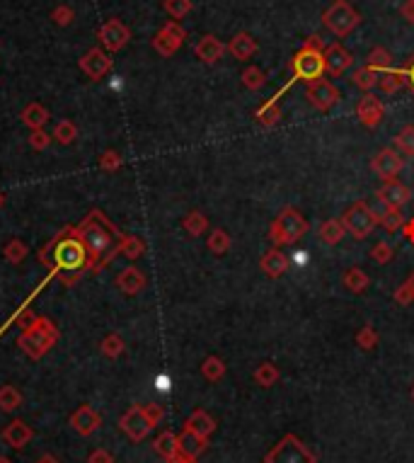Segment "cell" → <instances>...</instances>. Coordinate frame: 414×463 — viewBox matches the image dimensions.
Wrapping results in <instances>:
<instances>
[{"mask_svg": "<svg viewBox=\"0 0 414 463\" xmlns=\"http://www.w3.org/2000/svg\"><path fill=\"white\" fill-rule=\"evenodd\" d=\"M3 255H5V260H8L10 264H19V262H24V258L29 255V250H27V245H24L22 240L12 238L3 248Z\"/></svg>", "mask_w": 414, "mask_h": 463, "instance_id": "cell-42", "label": "cell"}, {"mask_svg": "<svg viewBox=\"0 0 414 463\" xmlns=\"http://www.w3.org/2000/svg\"><path fill=\"white\" fill-rule=\"evenodd\" d=\"M3 204H5V194L0 192V209H3Z\"/></svg>", "mask_w": 414, "mask_h": 463, "instance_id": "cell-61", "label": "cell"}, {"mask_svg": "<svg viewBox=\"0 0 414 463\" xmlns=\"http://www.w3.org/2000/svg\"><path fill=\"white\" fill-rule=\"evenodd\" d=\"M51 19L58 24V27H68V24L76 19V15H73V10L68 8V5H58V8L51 12Z\"/></svg>", "mask_w": 414, "mask_h": 463, "instance_id": "cell-51", "label": "cell"}, {"mask_svg": "<svg viewBox=\"0 0 414 463\" xmlns=\"http://www.w3.org/2000/svg\"><path fill=\"white\" fill-rule=\"evenodd\" d=\"M51 139H53V136H49L44 129H37V131H32V134H29V146H32L34 151H46L49 144H51Z\"/></svg>", "mask_w": 414, "mask_h": 463, "instance_id": "cell-52", "label": "cell"}, {"mask_svg": "<svg viewBox=\"0 0 414 463\" xmlns=\"http://www.w3.org/2000/svg\"><path fill=\"white\" fill-rule=\"evenodd\" d=\"M407 85V76H405V68H400V71H393V68H388L386 73H381L378 76V87H381L386 95H395L397 90H402V87Z\"/></svg>", "mask_w": 414, "mask_h": 463, "instance_id": "cell-26", "label": "cell"}, {"mask_svg": "<svg viewBox=\"0 0 414 463\" xmlns=\"http://www.w3.org/2000/svg\"><path fill=\"white\" fill-rule=\"evenodd\" d=\"M279 376H281V371H279V367L276 364H272V362H262L259 364L257 369H255V383L257 386H262V388H272L276 381H279Z\"/></svg>", "mask_w": 414, "mask_h": 463, "instance_id": "cell-33", "label": "cell"}, {"mask_svg": "<svg viewBox=\"0 0 414 463\" xmlns=\"http://www.w3.org/2000/svg\"><path fill=\"white\" fill-rule=\"evenodd\" d=\"M228 51L233 53V58H238V61H248V58L252 56L255 51H257V42L252 39V34L240 32V34H235V37L230 39Z\"/></svg>", "mask_w": 414, "mask_h": 463, "instance_id": "cell-25", "label": "cell"}, {"mask_svg": "<svg viewBox=\"0 0 414 463\" xmlns=\"http://www.w3.org/2000/svg\"><path fill=\"white\" fill-rule=\"evenodd\" d=\"M305 97H308V102L315 107V110L327 112L339 102V90H337V85H332L329 81H318V83H308V87H305Z\"/></svg>", "mask_w": 414, "mask_h": 463, "instance_id": "cell-14", "label": "cell"}, {"mask_svg": "<svg viewBox=\"0 0 414 463\" xmlns=\"http://www.w3.org/2000/svg\"><path fill=\"white\" fill-rule=\"evenodd\" d=\"M344 235H347V228H344L342 219H327L322 226H320V240H322L325 245L342 243Z\"/></svg>", "mask_w": 414, "mask_h": 463, "instance_id": "cell-28", "label": "cell"}, {"mask_svg": "<svg viewBox=\"0 0 414 463\" xmlns=\"http://www.w3.org/2000/svg\"><path fill=\"white\" fill-rule=\"evenodd\" d=\"M356 117H359V121H361L363 126H368V129H376V126L383 121V117H386V105H383V102L378 100L376 95L366 92V95H363L361 100H359V105H356Z\"/></svg>", "mask_w": 414, "mask_h": 463, "instance_id": "cell-15", "label": "cell"}, {"mask_svg": "<svg viewBox=\"0 0 414 463\" xmlns=\"http://www.w3.org/2000/svg\"><path fill=\"white\" fill-rule=\"evenodd\" d=\"M308 233V221L293 206H286L279 211V216L272 221V228H269V240L274 243V248H284V245L298 243L303 235Z\"/></svg>", "mask_w": 414, "mask_h": 463, "instance_id": "cell-4", "label": "cell"}, {"mask_svg": "<svg viewBox=\"0 0 414 463\" xmlns=\"http://www.w3.org/2000/svg\"><path fill=\"white\" fill-rule=\"evenodd\" d=\"M255 119L259 121L262 126H267V129H272V126H276L281 121V107H279V100H269L264 102L262 107H259L257 112H255Z\"/></svg>", "mask_w": 414, "mask_h": 463, "instance_id": "cell-29", "label": "cell"}, {"mask_svg": "<svg viewBox=\"0 0 414 463\" xmlns=\"http://www.w3.org/2000/svg\"><path fill=\"white\" fill-rule=\"evenodd\" d=\"M83 245L87 250V272H100L119 255L121 230L105 216V211L92 209L78 226Z\"/></svg>", "mask_w": 414, "mask_h": 463, "instance_id": "cell-1", "label": "cell"}, {"mask_svg": "<svg viewBox=\"0 0 414 463\" xmlns=\"http://www.w3.org/2000/svg\"><path fill=\"white\" fill-rule=\"evenodd\" d=\"M121 165H124V158L117 153V151H105V153L100 155V167L105 172H117Z\"/></svg>", "mask_w": 414, "mask_h": 463, "instance_id": "cell-50", "label": "cell"}, {"mask_svg": "<svg viewBox=\"0 0 414 463\" xmlns=\"http://www.w3.org/2000/svg\"><path fill=\"white\" fill-rule=\"evenodd\" d=\"M167 463H196V459H187V456H182V454H177L175 459H170Z\"/></svg>", "mask_w": 414, "mask_h": 463, "instance_id": "cell-60", "label": "cell"}, {"mask_svg": "<svg viewBox=\"0 0 414 463\" xmlns=\"http://www.w3.org/2000/svg\"><path fill=\"white\" fill-rule=\"evenodd\" d=\"M119 427L131 441H143L148 435H150L153 425L148 422L146 412H143V405H134L121 415Z\"/></svg>", "mask_w": 414, "mask_h": 463, "instance_id": "cell-12", "label": "cell"}, {"mask_svg": "<svg viewBox=\"0 0 414 463\" xmlns=\"http://www.w3.org/2000/svg\"><path fill=\"white\" fill-rule=\"evenodd\" d=\"M119 253L124 255L126 260H138L143 253H146V243H143L138 235H121Z\"/></svg>", "mask_w": 414, "mask_h": 463, "instance_id": "cell-36", "label": "cell"}, {"mask_svg": "<svg viewBox=\"0 0 414 463\" xmlns=\"http://www.w3.org/2000/svg\"><path fill=\"white\" fill-rule=\"evenodd\" d=\"M177 446H180V454L187 456V459H199L206 451V446H209V439L184 430L182 435H177Z\"/></svg>", "mask_w": 414, "mask_h": 463, "instance_id": "cell-23", "label": "cell"}, {"mask_svg": "<svg viewBox=\"0 0 414 463\" xmlns=\"http://www.w3.org/2000/svg\"><path fill=\"white\" fill-rule=\"evenodd\" d=\"M342 224L354 240H366L368 235L376 230L378 214L366 204V201H356V204H352L347 211H344Z\"/></svg>", "mask_w": 414, "mask_h": 463, "instance_id": "cell-5", "label": "cell"}, {"mask_svg": "<svg viewBox=\"0 0 414 463\" xmlns=\"http://www.w3.org/2000/svg\"><path fill=\"white\" fill-rule=\"evenodd\" d=\"M0 463H12L10 459H5V456H0Z\"/></svg>", "mask_w": 414, "mask_h": 463, "instance_id": "cell-62", "label": "cell"}, {"mask_svg": "<svg viewBox=\"0 0 414 463\" xmlns=\"http://www.w3.org/2000/svg\"><path fill=\"white\" fill-rule=\"evenodd\" d=\"M87 463H114V459H112L110 451L97 449V451H92V454H90V459H87Z\"/></svg>", "mask_w": 414, "mask_h": 463, "instance_id": "cell-54", "label": "cell"}, {"mask_svg": "<svg viewBox=\"0 0 414 463\" xmlns=\"http://www.w3.org/2000/svg\"><path fill=\"white\" fill-rule=\"evenodd\" d=\"M194 53L201 63H209L211 66V63L221 61V56L225 53V44L221 42L218 37H214V34H206V37H201L199 42H196Z\"/></svg>", "mask_w": 414, "mask_h": 463, "instance_id": "cell-19", "label": "cell"}, {"mask_svg": "<svg viewBox=\"0 0 414 463\" xmlns=\"http://www.w3.org/2000/svg\"><path fill=\"white\" fill-rule=\"evenodd\" d=\"M402 167H405V158L397 153L395 149L378 151L371 160V170L376 172V177H381L383 182L397 180V175L402 172Z\"/></svg>", "mask_w": 414, "mask_h": 463, "instance_id": "cell-11", "label": "cell"}, {"mask_svg": "<svg viewBox=\"0 0 414 463\" xmlns=\"http://www.w3.org/2000/svg\"><path fill=\"white\" fill-rule=\"evenodd\" d=\"M182 228H184L191 238H199V235L206 233V228H209V219H206L201 211H189V214L182 219Z\"/></svg>", "mask_w": 414, "mask_h": 463, "instance_id": "cell-34", "label": "cell"}, {"mask_svg": "<svg viewBox=\"0 0 414 463\" xmlns=\"http://www.w3.org/2000/svg\"><path fill=\"white\" fill-rule=\"evenodd\" d=\"M378 330L373 328V325H363L361 330L356 332V344L363 349V352H371V349L378 347Z\"/></svg>", "mask_w": 414, "mask_h": 463, "instance_id": "cell-44", "label": "cell"}, {"mask_svg": "<svg viewBox=\"0 0 414 463\" xmlns=\"http://www.w3.org/2000/svg\"><path fill=\"white\" fill-rule=\"evenodd\" d=\"M402 233H405V238L410 240V243H414V219L405 221V226H402Z\"/></svg>", "mask_w": 414, "mask_h": 463, "instance_id": "cell-57", "label": "cell"}, {"mask_svg": "<svg viewBox=\"0 0 414 463\" xmlns=\"http://www.w3.org/2000/svg\"><path fill=\"white\" fill-rule=\"evenodd\" d=\"M155 451L165 461L175 459V456L180 454V446H177V435H172V432H162V435L155 439Z\"/></svg>", "mask_w": 414, "mask_h": 463, "instance_id": "cell-35", "label": "cell"}, {"mask_svg": "<svg viewBox=\"0 0 414 463\" xmlns=\"http://www.w3.org/2000/svg\"><path fill=\"white\" fill-rule=\"evenodd\" d=\"M393 298H395V303H400V306H410L414 301V272L407 277V282L393 294Z\"/></svg>", "mask_w": 414, "mask_h": 463, "instance_id": "cell-49", "label": "cell"}, {"mask_svg": "<svg viewBox=\"0 0 414 463\" xmlns=\"http://www.w3.org/2000/svg\"><path fill=\"white\" fill-rule=\"evenodd\" d=\"M32 437H34L32 427H29L27 422H22V420H12L3 430V439L8 441L12 449H24V446L32 441Z\"/></svg>", "mask_w": 414, "mask_h": 463, "instance_id": "cell-21", "label": "cell"}, {"mask_svg": "<svg viewBox=\"0 0 414 463\" xmlns=\"http://www.w3.org/2000/svg\"><path fill=\"white\" fill-rule=\"evenodd\" d=\"M78 66H80V71L85 73L87 78H92V81H102V78L112 71L114 61H112L110 53H107L105 49L95 47V49H90V51L83 53V58L78 61Z\"/></svg>", "mask_w": 414, "mask_h": 463, "instance_id": "cell-13", "label": "cell"}, {"mask_svg": "<svg viewBox=\"0 0 414 463\" xmlns=\"http://www.w3.org/2000/svg\"><path fill=\"white\" fill-rule=\"evenodd\" d=\"M51 136L58 141V144L71 146L73 141L78 139V126L73 124V121H68V119H61L56 126H53V134H51Z\"/></svg>", "mask_w": 414, "mask_h": 463, "instance_id": "cell-41", "label": "cell"}, {"mask_svg": "<svg viewBox=\"0 0 414 463\" xmlns=\"http://www.w3.org/2000/svg\"><path fill=\"white\" fill-rule=\"evenodd\" d=\"M24 332L19 335L17 344L29 359H42L49 354V349L58 342V330L44 315H34L27 325H24Z\"/></svg>", "mask_w": 414, "mask_h": 463, "instance_id": "cell-3", "label": "cell"}, {"mask_svg": "<svg viewBox=\"0 0 414 463\" xmlns=\"http://www.w3.org/2000/svg\"><path fill=\"white\" fill-rule=\"evenodd\" d=\"M39 262L51 272H87V250L76 226H66L56 238L39 250Z\"/></svg>", "mask_w": 414, "mask_h": 463, "instance_id": "cell-2", "label": "cell"}, {"mask_svg": "<svg viewBox=\"0 0 414 463\" xmlns=\"http://www.w3.org/2000/svg\"><path fill=\"white\" fill-rule=\"evenodd\" d=\"M303 47H308V49H315V51H325V42H322V37H320V34H310L308 39H305V44Z\"/></svg>", "mask_w": 414, "mask_h": 463, "instance_id": "cell-55", "label": "cell"}, {"mask_svg": "<svg viewBox=\"0 0 414 463\" xmlns=\"http://www.w3.org/2000/svg\"><path fill=\"white\" fill-rule=\"evenodd\" d=\"M184 39H187L184 27H182L177 19H170V22H167L165 27H162L160 32L153 37V49H155L160 56L170 58L172 53H177V49L184 44Z\"/></svg>", "mask_w": 414, "mask_h": 463, "instance_id": "cell-9", "label": "cell"}, {"mask_svg": "<svg viewBox=\"0 0 414 463\" xmlns=\"http://www.w3.org/2000/svg\"><path fill=\"white\" fill-rule=\"evenodd\" d=\"M184 430H189V432H194V435H199V437H204V439H209V437L216 432V420H214V417H211L206 410H194L189 417H187Z\"/></svg>", "mask_w": 414, "mask_h": 463, "instance_id": "cell-24", "label": "cell"}, {"mask_svg": "<svg viewBox=\"0 0 414 463\" xmlns=\"http://www.w3.org/2000/svg\"><path fill=\"white\" fill-rule=\"evenodd\" d=\"M402 17H405L407 22H414V0H407V3L402 5Z\"/></svg>", "mask_w": 414, "mask_h": 463, "instance_id": "cell-56", "label": "cell"}, {"mask_svg": "<svg viewBox=\"0 0 414 463\" xmlns=\"http://www.w3.org/2000/svg\"><path fill=\"white\" fill-rule=\"evenodd\" d=\"M201 373H204L206 381L216 383L225 376V362L221 357H206L204 364H201Z\"/></svg>", "mask_w": 414, "mask_h": 463, "instance_id": "cell-37", "label": "cell"}, {"mask_svg": "<svg viewBox=\"0 0 414 463\" xmlns=\"http://www.w3.org/2000/svg\"><path fill=\"white\" fill-rule=\"evenodd\" d=\"M100 349H102V354H105L107 359H119L121 354H124L126 344H124V339H121V335L110 332V335H107V337L100 342Z\"/></svg>", "mask_w": 414, "mask_h": 463, "instance_id": "cell-38", "label": "cell"}, {"mask_svg": "<svg viewBox=\"0 0 414 463\" xmlns=\"http://www.w3.org/2000/svg\"><path fill=\"white\" fill-rule=\"evenodd\" d=\"M34 463H61V461H58L56 456H51V454H44V456H39V459Z\"/></svg>", "mask_w": 414, "mask_h": 463, "instance_id": "cell-59", "label": "cell"}, {"mask_svg": "<svg viewBox=\"0 0 414 463\" xmlns=\"http://www.w3.org/2000/svg\"><path fill=\"white\" fill-rule=\"evenodd\" d=\"M49 117H51V115H49V110L44 105H39V102H29V105L22 110V121L32 131L44 129V124L49 121Z\"/></svg>", "mask_w": 414, "mask_h": 463, "instance_id": "cell-27", "label": "cell"}, {"mask_svg": "<svg viewBox=\"0 0 414 463\" xmlns=\"http://www.w3.org/2000/svg\"><path fill=\"white\" fill-rule=\"evenodd\" d=\"M361 22L359 12L347 3V0H337L322 12V24L334 34V37H347L356 29V24Z\"/></svg>", "mask_w": 414, "mask_h": 463, "instance_id": "cell-7", "label": "cell"}, {"mask_svg": "<svg viewBox=\"0 0 414 463\" xmlns=\"http://www.w3.org/2000/svg\"><path fill=\"white\" fill-rule=\"evenodd\" d=\"M143 412H146L148 422H150L153 427H155V425H160V422H162V417H165V407H162V405H157V403H148V405H143Z\"/></svg>", "mask_w": 414, "mask_h": 463, "instance_id": "cell-53", "label": "cell"}, {"mask_svg": "<svg viewBox=\"0 0 414 463\" xmlns=\"http://www.w3.org/2000/svg\"><path fill=\"white\" fill-rule=\"evenodd\" d=\"M405 76H407V83H410V87L414 92V53H412L410 63H407V68H405Z\"/></svg>", "mask_w": 414, "mask_h": 463, "instance_id": "cell-58", "label": "cell"}, {"mask_svg": "<svg viewBox=\"0 0 414 463\" xmlns=\"http://www.w3.org/2000/svg\"><path fill=\"white\" fill-rule=\"evenodd\" d=\"M264 463H318V454L303 444L295 435H286L264 456Z\"/></svg>", "mask_w": 414, "mask_h": 463, "instance_id": "cell-6", "label": "cell"}, {"mask_svg": "<svg viewBox=\"0 0 414 463\" xmlns=\"http://www.w3.org/2000/svg\"><path fill=\"white\" fill-rule=\"evenodd\" d=\"M393 258H395V250H393V245L386 243V240H381V243H376L371 248V260L376 264H388Z\"/></svg>", "mask_w": 414, "mask_h": 463, "instance_id": "cell-48", "label": "cell"}, {"mask_svg": "<svg viewBox=\"0 0 414 463\" xmlns=\"http://www.w3.org/2000/svg\"><path fill=\"white\" fill-rule=\"evenodd\" d=\"M390 63H393V56H390V51H388L386 47H376V49H371V53H368V58H366V68H371L373 73H386L388 68H390Z\"/></svg>", "mask_w": 414, "mask_h": 463, "instance_id": "cell-31", "label": "cell"}, {"mask_svg": "<svg viewBox=\"0 0 414 463\" xmlns=\"http://www.w3.org/2000/svg\"><path fill=\"white\" fill-rule=\"evenodd\" d=\"M376 194H378V199L383 201V206H388V209H402V206L410 204V199H412L410 187L402 185V182H397V180L386 182Z\"/></svg>", "mask_w": 414, "mask_h": 463, "instance_id": "cell-17", "label": "cell"}, {"mask_svg": "<svg viewBox=\"0 0 414 463\" xmlns=\"http://www.w3.org/2000/svg\"><path fill=\"white\" fill-rule=\"evenodd\" d=\"M243 85L248 87V90H259V87H264V83H267V78H264V71L257 66H250L243 71Z\"/></svg>", "mask_w": 414, "mask_h": 463, "instance_id": "cell-45", "label": "cell"}, {"mask_svg": "<svg viewBox=\"0 0 414 463\" xmlns=\"http://www.w3.org/2000/svg\"><path fill=\"white\" fill-rule=\"evenodd\" d=\"M395 146H397V151H402L405 155H414V126L412 124L402 126L400 134H397V139H395Z\"/></svg>", "mask_w": 414, "mask_h": 463, "instance_id": "cell-47", "label": "cell"}, {"mask_svg": "<svg viewBox=\"0 0 414 463\" xmlns=\"http://www.w3.org/2000/svg\"><path fill=\"white\" fill-rule=\"evenodd\" d=\"M71 427L80 437H90V435H95V432L102 427V417H100V412L92 410L90 405H80L71 415Z\"/></svg>", "mask_w": 414, "mask_h": 463, "instance_id": "cell-18", "label": "cell"}, {"mask_svg": "<svg viewBox=\"0 0 414 463\" xmlns=\"http://www.w3.org/2000/svg\"><path fill=\"white\" fill-rule=\"evenodd\" d=\"M344 287L349 289L352 294H363L368 289V284H371V279H368V274L363 272V269L359 267H349L347 272H344Z\"/></svg>", "mask_w": 414, "mask_h": 463, "instance_id": "cell-30", "label": "cell"}, {"mask_svg": "<svg viewBox=\"0 0 414 463\" xmlns=\"http://www.w3.org/2000/svg\"><path fill=\"white\" fill-rule=\"evenodd\" d=\"M288 258H286V253H281V248H272L267 250V253L262 255V260H259V267H262V272L267 274L269 279H279L284 277L286 272H288Z\"/></svg>", "mask_w": 414, "mask_h": 463, "instance_id": "cell-20", "label": "cell"}, {"mask_svg": "<svg viewBox=\"0 0 414 463\" xmlns=\"http://www.w3.org/2000/svg\"><path fill=\"white\" fill-rule=\"evenodd\" d=\"M291 68H293V78L295 81H305V83H318L322 81L325 73V56L322 51H315V49L303 47L291 61Z\"/></svg>", "mask_w": 414, "mask_h": 463, "instance_id": "cell-8", "label": "cell"}, {"mask_svg": "<svg viewBox=\"0 0 414 463\" xmlns=\"http://www.w3.org/2000/svg\"><path fill=\"white\" fill-rule=\"evenodd\" d=\"M412 401H414V388H412Z\"/></svg>", "mask_w": 414, "mask_h": 463, "instance_id": "cell-63", "label": "cell"}, {"mask_svg": "<svg viewBox=\"0 0 414 463\" xmlns=\"http://www.w3.org/2000/svg\"><path fill=\"white\" fill-rule=\"evenodd\" d=\"M162 8H165V12L170 15L172 19H182L191 12V0H165Z\"/></svg>", "mask_w": 414, "mask_h": 463, "instance_id": "cell-46", "label": "cell"}, {"mask_svg": "<svg viewBox=\"0 0 414 463\" xmlns=\"http://www.w3.org/2000/svg\"><path fill=\"white\" fill-rule=\"evenodd\" d=\"M322 56H325V71L329 73L332 78H339V76H344V73L352 68V63H354V58H352V53L347 51V49L342 47V44H329L327 49L322 51Z\"/></svg>", "mask_w": 414, "mask_h": 463, "instance_id": "cell-16", "label": "cell"}, {"mask_svg": "<svg viewBox=\"0 0 414 463\" xmlns=\"http://www.w3.org/2000/svg\"><path fill=\"white\" fill-rule=\"evenodd\" d=\"M230 245H233V238H230V233L223 228L211 230L209 240H206V248H209V253H214V255H225L230 250Z\"/></svg>", "mask_w": 414, "mask_h": 463, "instance_id": "cell-32", "label": "cell"}, {"mask_svg": "<svg viewBox=\"0 0 414 463\" xmlns=\"http://www.w3.org/2000/svg\"><path fill=\"white\" fill-rule=\"evenodd\" d=\"M97 39H100L102 49H105L107 53H117L129 44L131 32L121 19H107L100 27V32H97Z\"/></svg>", "mask_w": 414, "mask_h": 463, "instance_id": "cell-10", "label": "cell"}, {"mask_svg": "<svg viewBox=\"0 0 414 463\" xmlns=\"http://www.w3.org/2000/svg\"><path fill=\"white\" fill-rule=\"evenodd\" d=\"M117 287H119V292H124L126 296H136V294H141L143 289H146V274L136 267H126L121 269L119 277H117Z\"/></svg>", "mask_w": 414, "mask_h": 463, "instance_id": "cell-22", "label": "cell"}, {"mask_svg": "<svg viewBox=\"0 0 414 463\" xmlns=\"http://www.w3.org/2000/svg\"><path fill=\"white\" fill-rule=\"evenodd\" d=\"M352 83L356 87H361L363 92H371L378 85V73H373L371 68H359V71H354Z\"/></svg>", "mask_w": 414, "mask_h": 463, "instance_id": "cell-43", "label": "cell"}, {"mask_svg": "<svg viewBox=\"0 0 414 463\" xmlns=\"http://www.w3.org/2000/svg\"><path fill=\"white\" fill-rule=\"evenodd\" d=\"M22 405V393L15 386H3L0 388V410L3 412H15Z\"/></svg>", "mask_w": 414, "mask_h": 463, "instance_id": "cell-40", "label": "cell"}, {"mask_svg": "<svg viewBox=\"0 0 414 463\" xmlns=\"http://www.w3.org/2000/svg\"><path fill=\"white\" fill-rule=\"evenodd\" d=\"M405 214H402V209H388L383 211L381 216H378V224L383 226L386 230H390V233H395V230H402V226H405Z\"/></svg>", "mask_w": 414, "mask_h": 463, "instance_id": "cell-39", "label": "cell"}]
</instances>
